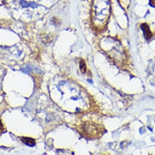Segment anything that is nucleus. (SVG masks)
<instances>
[{"instance_id":"obj_5","label":"nucleus","mask_w":155,"mask_h":155,"mask_svg":"<svg viewBox=\"0 0 155 155\" xmlns=\"http://www.w3.org/2000/svg\"><path fill=\"white\" fill-rule=\"evenodd\" d=\"M4 70L3 68H2V67L0 66V76L3 75V74H4Z\"/></svg>"},{"instance_id":"obj_1","label":"nucleus","mask_w":155,"mask_h":155,"mask_svg":"<svg viewBox=\"0 0 155 155\" xmlns=\"http://www.w3.org/2000/svg\"><path fill=\"white\" fill-rule=\"evenodd\" d=\"M141 28L143 30V33H144L145 37L147 39L149 40V39H150L152 37L151 32V31L150 30L149 27H148V26L147 24H145V23L142 24V25H141Z\"/></svg>"},{"instance_id":"obj_3","label":"nucleus","mask_w":155,"mask_h":155,"mask_svg":"<svg viewBox=\"0 0 155 155\" xmlns=\"http://www.w3.org/2000/svg\"><path fill=\"white\" fill-rule=\"evenodd\" d=\"M79 67H80L81 72H82V73H84L86 72V65L85 62L83 60H81L80 61Z\"/></svg>"},{"instance_id":"obj_4","label":"nucleus","mask_w":155,"mask_h":155,"mask_svg":"<svg viewBox=\"0 0 155 155\" xmlns=\"http://www.w3.org/2000/svg\"><path fill=\"white\" fill-rule=\"evenodd\" d=\"M3 131H4V128H3V124H2L0 122V134H1L2 133H3Z\"/></svg>"},{"instance_id":"obj_2","label":"nucleus","mask_w":155,"mask_h":155,"mask_svg":"<svg viewBox=\"0 0 155 155\" xmlns=\"http://www.w3.org/2000/svg\"><path fill=\"white\" fill-rule=\"evenodd\" d=\"M21 141L26 145H27L29 147H33L36 144V142H35L34 139L30 138V137H24L21 138Z\"/></svg>"},{"instance_id":"obj_6","label":"nucleus","mask_w":155,"mask_h":155,"mask_svg":"<svg viewBox=\"0 0 155 155\" xmlns=\"http://www.w3.org/2000/svg\"><path fill=\"white\" fill-rule=\"evenodd\" d=\"M151 4L152 5V6H155V0H151L150 2Z\"/></svg>"}]
</instances>
